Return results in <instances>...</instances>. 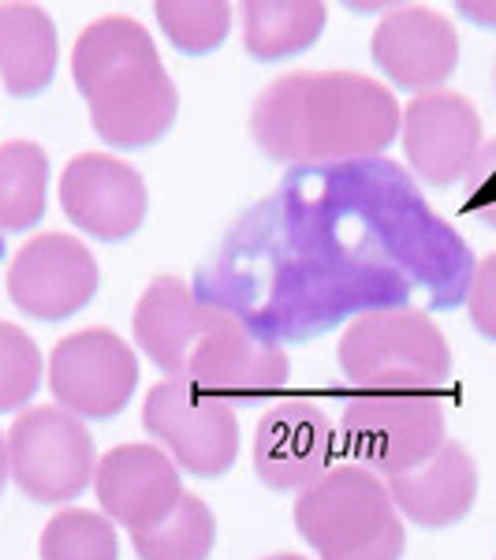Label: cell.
Wrapping results in <instances>:
<instances>
[{
	"instance_id": "obj_1",
	"label": "cell",
	"mask_w": 496,
	"mask_h": 560,
	"mask_svg": "<svg viewBox=\"0 0 496 560\" xmlns=\"http://www.w3.org/2000/svg\"><path fill=\"white\" fill-rule=\"evenodd\" d=\"M400 128L392 90L355 71H287L261 90L250 113L255 147L281 165L381 158Z\"/></svg>"
},
{
	"instance_id": "obj_2",
	"label": "cell",
	"mask_w": 496,
	"mask_h": 560,
	"mask_svg": "<svg viewBox=\"0 0 496 560\" xmlns=\"http://www.w3.org/2000/svg\"><path fill=\"white\" fill-rule=\"evenodd\" d=\"M71 79L90 105L97 139L116 150H146L176 128L179 94L146 26L102 15L75 38Z\"/></svg>"
},
{
	"instance_id": "obj_3",
	"label": "cell",
	"mask_w": 496,
	"mask_h": 560,
	"mask_svg": "<svg viewBox=\"0 0 496 560\" xmlns=\"http://www.w3.org/2000/svg\"><path fill=\"white\" fill-rule=\"evenodd\" d=\"M157 370L224 404H261L287 385L292 363L281 348L258 340L236 314L194 300L168 322Z\"/></svg>"
},
{
	"instance_id": "obj_4",
	"label": "cell",
	"mask_w": 496,
	"mask_h": 560,
	"mask_svg": "<svg viewBox=\"0 0 496 560\" xmlns=\"http://www.w3.org/2000/svg\"><path fill=\"white\" fill-rule=\"evenodd\" d=\"M295 530L321 560H403L408 530L385 478L340 464L295 501Z\"/></svg>"
},
{
	"instance_id": "obj_5",
	"label": "cell",
	"mask_w": 496,
	"mask_h": 560,
	"mask_svg": "<svg viewBox=\"0 0 496 560\" xmlns=\"http://www.w3.org/2000/svg\"><path fill=\"white\" fill-rule=\"evenodd\" d=\"M347 382L369 393H437L452 377V345L422 311H366L336 348Z\"/></svg>"
},
{
	"instance_id": "obj_6",
	"label": "cell",
	"mask_w": 496,
	"mask_h": 560,
	"mask_svg": "<svg viewBox=\"0 0 496 560\" xmlns=\"http://www.w3.org/2000/svg\"><path fill=\"white\" fill-rule=\"evenodd\" d=\"M344 448L355 467H366L385 482L429 464L445 448V408L429 393H363L340 419Z\"/></svg>"
},
{
	"instance_id": "obj_7",
	"label": "cell",
	"mask_w": 496,
	"mask_h": 560,
	"mask_svg": "<svg viewBox=\"0 0 496 560\" xmlns=\"http://www.w3.org/2000/svg\"><path fill=\"white\" fill-rule=\"evenodd\" d=\"M8 471L23 497L38 504H68L94 486L97 448L86 422L57 404H42L12 422Z\"/></svg>"
},
{
	"instance_id": "obj_8",
	"label": "cell",
	"mask_w": 496,
	"mask_h": 560,
	"mask_svg": "<svg viewBox=\"0 0 496 560\" xmlns=\"http://www.w3.org/2000/svg\"><path fill=\"white\" fill-rule=\"evenodd\" d=\"M142 427L161 441L179 471L216 478L239 456V419L232 404L198 393L187 382H157L142 404Z\"/></svg>"
},
{
	"instance_id": "obj_9",
	"label": "cell",
	"mask_w": 496,
	"mask_h": 560,
	"mask_svg": "<svg viewBox=\"0 0 496 560\" xmlns=\"http://www.w3.org/2000/svg\"><path fill=\"white\" fill-rule=\"evenodd\" d=\"M49 388L57 408L79 419H113L139 388V355L113 329H79L49 355Z\"/></svg>"
},
{
	"instance_id": "obj_10",
	"label": "cell",
	"mask_w": 496,
	"mask_h": 560,
	"mask_svg": "<svg viewBox=\"0 0 496 560\" xmlns=\"http://www.w3.org/2000/svg\"><path fill=\"white\" fill-rule=\"evenodd\" d=\"M102 273L83 240L68 232H42L15 250L8 266V295L38 322H64L86 311L97 295Z\"/></svg>"
},
{
	"instance_id": "obj_11",
	"label": "cell",
	"mask_w": 496,
	"mask_h": 560,
	"mask_svg": "<svg viewBox=\"0 0 496 560\" xmlns=\"http://www.w3.org/2000/svg\"><path fill=\"white\" fill-rule=\"evenodd\" d=\"M60 206L90 240L123 243L146 224L150 191L128 161L113 153H75L60 176Z\"/></svg>"
},
{
	"instance_id": "obj_12",
	"label": "cell",
	"mask_w": 496,
	"mask_h": 560,
	"mask_svg": "<svg viewBox=\"0 0 496 560\" xmlns=\"http://www.w3.org/2000/svg\"><path fill=\"white\" fill-rule=\"evenodd\" d=\"M403 153L414 176L429 187L463 184L482 153V116L471 97L456 90H433L411 97L403 108Z\"/></svg>"
},
{
	"instance_id": "obj_13",
	"label": "cell",
	"mask_w": 496,
	"mask_h": 560,
	"mask_svg": "<svg viewBox=\"0 0 496 560\" xmlns=\"http://www.w3.org/2000/svg\"><path fill=\"white\" fill-rule=\"evenodd\" d=\"M336 467V430L310 400H281L258 419L255 475L276 493H303Z\"/></svg>"
},
{
	"instance_id": "obj_14",
	"label": "cell",
	"mask_w": 496,
	"mask_h": 560,
	"mask_svg": "<svg viewBox=\"0 0 496 560\" xmlns=\"http://www.w3.org/2000/svg\"><path fill=\"white\" fill-rule=\"evenodd\" d=\"M374 65L385 71L400 90L433 94L445 90L448 79L459 68V34L448 15L433 12V8L408 4L392 8L374 31L369 42Z\"/></svg>"
},
{
	"instance_id": "obj_15",
	"label": "cell",
	"mask_w": 496,
	"mask_h": 560,
	"mask_svg": "<svg viewBox=\"0 0 496 560\" xmlns=\"http://www.w3.org/2000/svg\"><path fill=\"white\" fill-rule=\"evenodd\" d=\"M94 493L102 512L128 530L150 527L179 504V467L157 445H116L97 459Z\"/></svg>"
},
{
	"instance_id": "obj_16",
	"label": "cell",
	"mask_w": 496,
	"mask_h": 560,
	"mask_svg": "<svg viewBox=\"0 0 496 560\" xmlns=\"http://www.w3.org/2000/svg\"><path fill=\"white\" fill-rule=\"evenodd\" d=\"M392 504L422 530H445L471 516L477 501V464L459 441L448 438L429 464L389 478Z\"/></svg>"
},
{
	"instance_id": "obj_17",
	"label": "cell",
	"mask_w": 496,
	"mask_h": 560,
	"mask_svg": "<svg viewBox=\"0 0 496 560\" xmlns=\"http://www.w3.org/2000/svg\"><path fill=\"white\" fill-rule=\"evenodd\" d=\"M57 23L38 4H0V83L12 97H38L57 79Z\"/></svg>"
},
{
	"instance_id": "obj_18",
	"label": "cell",
	"mask_w": 496,
	"mask_h": 560,
	"mask_svg": "<svg viewBox=\"0 0 496 560\" xmlns=\"http://www.w3.org/2000/svg\"><path fill=\"white\" fill-rule=\"evenodd\" d=\"M324 23H329V8L321 0H247L243 45L261 65H273L318 45Z\"/></svg>"
},
{
	"instance_id": "obj_19",
	"label": "cell",
	"mask_w": 496,
	"mask_h": 560,
	"mask_svg": "<svg viewBox=\"0 0 496 560\" xmlns=\"http://www.w3.org/2000/svg\"><path fill=\"white\" fill-rule=\"evenodd\" d=\"M49 206V153L38 142L0 147V232H26Z\"/></svg>"
},
{
	"instance_id": "obj_20",
	"label": "cell",
	"mask_w": 496,
	"mask_h": 560,
	"mask_svg": "<svg viewBox=\"0 0 496 560\" xmlns=\"http://www.w3.org/2000/svg\"><path fill=\"white\" fill-rule=\"evenodd\" d=\"M139 560H210L216 546L213 509L194 493H184L168 516L131 530Z\"/></svg>"
},
{
	"instance_id": "obj_21",
	"label": "cell",
	"mask_w": 496,
	"mask_h": 560,
	"mask_svg": "<svg viewBox=\"0 0 496 560\" xmlns=\"http://www.w3.org/2000/svg\"><path fill=\"white\" fill-rule=\"evenodd\" d=\"M42 560H120L116 523L105 512L64 509L42 530Z\"/></svg>"
},
{
	"instance_id": "obj_22",
	"label": "cell",
	"mask_w": 496,
	"mask_h": 560,
	"mask_svg": "<svg viewBox=\"0 0 496 560\" xmlns=\"http://www.w3.org/2000/svg\"><path fill=\"white\" fill-rule=\"evenodd\" d=\"M165 38L187 57L221 49L232 31V8L224 0H157L153 4Z\"/></svg>"
},
{
	"instance_id": "obj_23",
	"label": "cell",
	"mask_w": 496,
	"mask_h": 560,
	"mask_svg": "<svg viewBox=\"0 0 496 560\" xmlns=\"http://www.w3.org/2000/svg\"><path fill=\"white\" fill-rule=\"evenodd\" d=\"M42 351L34 337L12 322H0V415L20 411L42 388Z\"/></svg>"
},
{
	"instance_id": "obj_24",
	"label": "cell",
	"mask_w": 496,
	"mask_h": 560,
	"mask_svg": "<svg viewBox=\"0 0 496 560\" xmlns=\"http://www.w3.org/2000/svg\"><path fill=\"white\" fill-rule=\"evenodd\" d=\"M463 210L496 232V139L485 142L463 179Z\"/></svg>"
},
{
	"instance_id": "obj_25",
	"label": "cell",
	"mask_w": 496,
	"mask_h": 560,
	"mask_svg": "<svg viewBox=\"0 0 496 560\" xmlns=\"http://www.w3.org/2000/svg\"><path fill=\"white\" fill-rule=\"evenodd\" d=\"M467 314L477 337L496 345V250L477 261L471 292H467Z\"/></svg>"
},
{
	"instance_id": "obj_26",
	"label": "cell",
	"mask_w": 496,
	"mask_h": 560,
	"mask_svg": "<svg viewBox=\"0 0 496 560\" xmlns=\"http://www.w3.org/2000/svg\"><path fill=\"white\" fill-rule=\"evenodd\" d=\"M456 12L463 15V20L477 23V26H489V31H496V0H459Z\"/></svg>"
},
{
	"instance_id": "obj_27",
	"label": "cell",
	"mask_w": 496,
	"mask_h": 560,
	"mask_svg": "<svg viewBox=\"0 0 496 560\" xmlns=\"http://www.w3.org/2000/svg\"><path fill=\"white\" fill-rule=\"evenodd\" d=\"M8 478H12V471H8V441H4V433H0V493H4Z\"/></svg>"
},
{
	"instance_id": "obj_28",
	"label": "cell",
	"mask_w": 496,
	"mask_h": 560,
	"mask_svg": "<svg viewBox=\"0 0 496 560\" xmlns=\"http://www.w3.org/2000/svg\"><path fill=\"white\" fill-rule=\"evenodd\" d=\"M261 560H306L299 553H273V557H261Z\"/></svg>"
},
{
	"instance_id": "obj_29",
	"label": "cell",
	"mask_w": 496,
	"mask_h": 560,
	"mask_svg": "<svg viewBox=\"0 0 496 560\" xmlns=\"http://www.w3.org/2000/svg\"><path fill=\"white\" fill-rule=\"evenodd\" d=\"M493 86H496V68H493Z\"/></svg>"
}]
</instances>
